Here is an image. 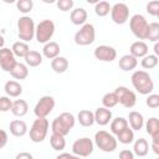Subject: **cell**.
<instances>
[{
	"label": "cell",
	"mask_w": 159,
	"mask_h": 159,
	"mask_svg": "<svg viewBox=\"0 0 159 159\" xmlns=\"http://www.w3.org/2000/svg\"><path fill=\"white\" fill-rule=\"evenodd\" d=\"M130 82H132L134 89L139 94L148 96L154 91V82H153L150 75L144 70L134 71L130 77Z\"/></svg>",
	"instance_id": "obj_1"
},
{
	"label": "cell",
	"mask_w": 159,
	"mask_h": 159,
	"mask_svg": "<svg viewBox=\"0 0 159 159\" xmlns=\"http://www.w3.org/2000/svg\"><path fill=\"white\" fill-rule=\"evenodd\" d=\"M75 123H76L75 116L70 112H63L52 120L51 130L53 134H60L62 137H66L75 127Z\"/></svg>",
	"instance_id": "obj_2"
},
{
	"label": "cell",
	"mask_w": 159,
	"mask_h": 159,
	"mask_svg": "<svg viewBox=\"0 0 159 159\" xmlns=\"http://www.w3.org/2000/svg\"><path fill=\"white\" fill-rule=\"evenodd\" d=\"M35 29H36V25L32 17L25 15L17 20V36L20 41L26 43L30 42L35 37Z\"/></svg>",
	"instance_id": "obj_3"
},
{
	"label": "cell",
	"mask_w": 159,
	"mask_h": 159,
	"mask_svg": "<svg viewBox=\"0 0 159 159\" xmlns=\"http://www.w3.org/2000/svg\"><path fill=\"white\" fill-rule=\"evenodd\" d=\"M94 144L104 153H112L117 149V139L116 137L107 130H98L94 134Z\"/></svg>",
	"instance_id": "obj_4"
},
{
	"label": "cell",
	"mask_w": 159,
	"mask_h": 159,
	"mask_svg": "<svg viewBox=\"0 0 159 159\" xmlns=\"http://www.w3.org/2000/svg\"><path fill=\"white\" fill-rule=\"evenodd\" d=\"M55 34V24L52 20L50 19H45L42 21H40L36 25L35 29V39L37 40L39 43H47L50 42V40L52 39Z\"/></svg>",
	"instance_id": "obj_5"
},
{
	"label": "cell",
	"mask_w": 159,
	"mask_h": 159,
	"mask_svg": "<svg viewBox=\"0 0 159 159\" xmlns=\"http://www.w3.org/2000/svg\"><path fill=\"white\" fill-rule=\"evenodd\" d=\"M50 123L46 118H36L30 128V139L34 143H41L45 140L48 133Z\"/></svg>",
	"instance_id": "obj_6"
},
{
	"label": "cell",
	"mask_w": 159,
	"mask_h": 159,
	"mask_svg": "<svg viewBox=\"0 0 159 159\" xmlns=\"http://www.w3.org/2000/svg\"><path fill=\"white\" fill-rule=\"evenodd\" d=\"M148 25H149V22L140 14H135L129 19V29H130L132 34L137 39H139V41L145 40L147 31H148Z\"/></svg>",
	"instance_id": "obj_7"
},
{
	"label": "cell",
	"mask_w": 159,
	"mask_h": 159,
	"mask_svg": "<svg viewBox=\"0 0 159 159\" xmlns=\"http://www.w3.org/2000/svg\"><path fill=\"white\" fill-rule=\"evenodd\" d=\"M96 30L92 24H84L75 34V42L78 46H88L94 42Z\"/></svg>",
	"instance_id": "obj_8"
},
{
	"label": "cell",
	"mask_w": 159,
	"mask_h": 159,
	"mask_svg": "<svg viewBox=\"0 0 159 159\" xmlns=\"http://www.w3.org/2000/svg\"><path fill=\"white\" fill-rule=\"evenodd\" d=\"M93 149H94V143L88 137L78 138L72 144V154L80 158L89 157L93 153Z\"/></svg>",
	"instance_id": "obj_9"
},
{
	"label": "cell",
	"mask_w": 159,
	"mask_h": 159,
	"mask_svg": "<svg viewBox=\"0 0 159 159\" xmlns=\"http://www.w3.org/2000/svg\"><path fill=\"white\" fill-rule=\"evenodd\" d=\"M55 108V98L52 96H43L39 99L34 108L36 118H46Z\"/></svg>",
	"instance_id": "obj_10"
},
{
	"label": "cell",
	"mask_w": 159,
	"mask_h": 159,
	"mask_svg": "<svg viewBox=\"0 0 159 159\" xmlns=\"http://www.w3.org/2000/svg\"><path fill=\"white\" fill-rule=\"evenodd\" d=\"M114 93L118 98V103H120L124 108H133L137 103V96L133 91L127 88L125 86H119L114 89Z\"/></svg>",
	"instance_id": "obj_11"
},
{
	"label": "cell",
	"mask_w": 159,
	"mask_h": 159,
	"mask_svg": "<svg viewBox=\"0 0 159 159\" xmlns=\"http://www.w3.org/2000/svg\"><path fill=\"white\" fill-rule=\"evenodd\" d=\"M111 19L117 25H123L129 19V7L124 2H117L111 7Z\"/></svg>",
	"instance_id": "obj_12"
},
{
	"label": "cell",
	"mask_w": 159,
	"mask_h": 159,
	"mask_svg": "<svg viewBox=\"0 0 159 159\" xmlns=\"http://www.w3.org/2000/svg\"><path fill=\"white\" fill-rule=\"evenodd\" d=\"M93 55L97 60L102 62H112L117 58V51L114 47L108 45H99L94 48Z\"/></svg>",
	"instance_id": "obj_13"
},
{
	"label": "cell",
	"mask_w": 159,
	"mask_h": 159,
	"mask_svg": "<svg viewBox=\"0 0 159 159\" xmlns=\"http://www.w3.org/2000/svg\"><path fill=\"white\" fill-rule=\"evenodd\" d=\"M16 63H17L16 57L14 56V53L10 48H7V47L0 48V67L5 72H11Z\"/></svg>",
	"instance_id": "obj_14"
},
{
	"label": "cell",
	"mask_w": 159,
	"mask_h": 159,
	"mask_svg": "<svg viewBox=\"0 0 159 159\" xmlns=\"http://www.w3.org/2000/svg\"><path fill=\"white\" fill-rule=\"evenodd\" d=\"M93 114H94V123H97L101 127L107 125L112 120V112L108 108L98 107L96 112H93Z\"/></svg>",
	"instance_id": "obj_15"
},
{
	"label": "cell",
	"mask_w": 159,
	"mask_h": 159,
	"mask_svg": "<svg viewBox=\"0 0 159 159\" xmlns=\"http://www.w3.org/2000/svg\"><path fill=\"white\" fill-rule=\"evenodd\" d=\"M149 52V47L144 41H135L130 45L129 47V55H132L133 57L138 58H143L144 56H147Z\"/></svg>",
	"instance_id": "obj_16"
},
{
	"label": "cell",
	"mask_w": 159,
	"mask_h": 159,
	"mask_svg": "<svg viewBox=\"0 0 159 159\" xmlns=\"http://www.w3.org/2000/svg\"><path fill=\"white\" fill-rule=\"evenodd\" d=\"M128 125H130V129L133 130H140L144 127V117L142 113L137 111H132L128 114Z\"/></svg>",
	"instance_id": "obj_17"
},
{
	"label": "cell",
	"mask_w": 159,
	"mask_h": 159,
	"mask_svg": "<svg viewBox=\"0 0 159 159\" xmlns=\"http://www.w3.org/2000/svg\"><path fill=\"white\" fill-rule=\"evenodd\" d=\"M9 129H10V133L14 137L20 138V137H24L27 133V124L21 119H14V120L10 122Z\"/></svg>",
	"instance_id": "obj_18"
},
{
	"label": "cell",
	"mask_w": 159,
	"mask_h": 159,
	"mask_svg": "<svg viewBox=\"0 0 159 159\" xmlns=\"http://www.w3.org/2000/svg\"><path fill=\"white\" fill-rule=\"evenodd\" d=\"M118 66L122 71L128 72V71H133L135 70V67L138 66V60L135 57H133L132 55H123L119 61H118Z\"/></svg>",
	"instance_id": "obj_19"
},
{
	"label": "cell",
	"mask_w": 159,
	"mask_h": 159,
	"mask_svg": "<svg viewBox=\"0 0 159 159\" xmlns=\"http://www.w3.org/2000/svg\"><path fill=\"white\" fill-rule=\"evenodd\" d=\"M4 91L7 97L10 98H17L22 93V86L17 81H7L4 86Z\"/></svg>",
	"instance_id": "obj_20"
},
{
	"label": "cell",
	"mask_w": 159,
	"mask_h": 159,
	"mask_svg": "<svg viewBox=\"0 0 159 159\" xmlns=\"http://www.w3.org/2000/svg\"><path fill=\"white\" fill-rule=\"evenodd\" d=\"M87 11L83 9V7H77V9H73L70 14V20L73 25H77V26H82L86 24L87 21Z\"/></svg>",
	"instance_id": "obj_21"
},
{
	"label": "cell",
	"mask_w": 159,
	"mask_h": 159,
	"mask_svg": "<svg viewBox=\"0 0 159 159\" xmlns=\"http://www.w3.org/2000/svg\"><path fill=\"white\" fill-rule=\"evenodd\" d=\"M60 45L55 41H50L43 45L42 47V56H45L48 60H53L57 56H60Z\"/></svg>",
	"instance_id": "obj_22"
},
{
	"label": "cell",
	"mask_w": 159,
	"mask_h": 159,
	"mask_svg": "<svg viewBox=\"0 0 159 159\" xmlns=\"http://www.w3.org/2000/svg\"><path fill=\"white\" fill-rule=\"evenodd\" d=\"M10 111L15 117H24L29 112V104L24 99H16V101L12 102V106H11Z\"/></svg>",
	"instance_id": "obj_23"
},
{
	"label": "cell",
	"mask_w": 159,
	"mask_h": 159,
	"mask_svg": "<svg viewBox=\"0 0 159 159\" xmlns=\"http://www.w3.org/2000/svg\"><path fill=\"white\" fill-rule=\"evenodd\" d=\"M149 153V143L144 138L135 139L133 144V154L137 157H145Z\"/></svg>",
	"instance_id": "obj_24"
},
{
	"label": "cell",
	"mask_w": 159,
	"mask_h": 159,
	"mask_svg": "<svg viewBox=\"0 0 159 159\" xmlns=\"http://www.w3.org/2000/svg\"><path fill=\"white\" fill-rule=\"evenodd\" d=\"M77 120L82 127H92L94 124V114L89 109H82L77 114Z\"/></svg>",
	"instance_id": "obj_25"
},
{
	"label": "cell",
	"mask_w": 159,
	"mask_h": 159,
	"mask_svg": "<svg viewBox=\"0 0 159 159\" xmlns=\"http://www.w3.org/2000/svg\"><path fill=\"white\" fill-rule=\"evenodd\" d=\"M51 68L56 73H65L68 70V60L63 56H57L51 60Z\"/></svg>",
	"instance_id": "obj_26"
},
{
	"label": "cell",
	"mask_w": 159,
	"mask_h": 159,
	"mask_svg": "<svg viewBox=\"0 0 159 159\" xmlns=\"http://www.w3.org/2000/svg\"><path fill=\"white\" fill-rule=\"evenodd\" d=\"M24 60H25V65L27 67H37L42 63V55L39 51L30 50L29 53L24 57Z\"/></svg>",
	"instance_id": "obj_27"
},
{
	"label": "cell",
	"mask_w": 159,
	"mask_h": 159,
	"mask_svg": "<svg viewBox=\"0 0 159 159\" xmlns=\"http://www.w3.org/2000/svg\"><path fill=\"white\" fill-rule=\"evenodd\" d=\"M144 125H145L147 133L152 137V139H153V138H159V120H158L157 117L149 118V119L144 123Z\"/></svg>",
	"instance_id": "obj_28"
},
{
	"label": "cell",
	"mask_w": 159,
	"mask_h": 159,
	"mask_svg": "<svg viewBox=\"0 0 159 159\" xmlns=\"http://www.w3.org/2000/svg\"><path fill=\"white\" fill-rule=\"evenodd\" d=\"M127 127H129V125H128V122H127V119L123 118V117H117V118H114V119L111 120V132H112L113 135L119 134V133H120L122 130H124Z\"/></svg>",
	"instance_id": "obj_29"
},
{
	"label": "cell",
	"mask_w": 159,
	"mask_h": 159,
	"mask_svg": "<svg viewBox=\"0 0 159 159\" xmlns=\"http://www.w3.org/2000/svg\"><path fill=\"white\" fill-rule=\"evenodd\" d=\"M10 75L15 78V80H25L29 76V67L25 63L17 62L15 65V67L12 68V71L10 72Z\"/></svg>",
	"instance_id": "obj_30"
},
{
	"label": "cell",
	"mask_w": 159,
	"mask_h": 159,
	"mask_svg": "<svg viewBox=\"0 0 159 159\" xmlns=\"http://www.w3.org/2000/svg\"><path fill=\"white\" fill-rule=\"evenodd\" d=\"M11 51H12L15 57H25L29 53L30 47H29V45L26 42L16 41V42H14V45L11 47Z\"/></svg>",
	"instance_id": "obj_31"
},
{
	"label": "cell",
	"mask_w": 159,
	"mask_h": 159,
	"mask_svg": "<svg viewBox=\"0 0 159 159\" xmlns=\"http://www.w3.org/2000/svg\"><path fill=\"white\" fill-rule=\"evenodd\" d=\"M116 139L122 144H130L134 142V130L130 129V127H127L124 130L116 135Z\"/></svg>",
	"instance_id": "obj_32"
},
{
	"label": "cell",
	"mask_w": 159,
	"mask_h": 159,
	"mask_svg": "<svg viewBox=\"0 0 159 159\" xmlns=\"http://www.w3.org/2000/svg\"><path fill=\"white\" fill-rule=\"evenodd\" d=\"M50 145L53 150H57V152H61L66 148V139L65 137L60 135V134H51L50 137Z\"/></svg>",
	"instance_id": "obj_33"
},
{
	"label": "cell",
	"mask_w": 159,
	"mask_h": 159,
	"mask_svg": "<svg viewBox=\"0 0 159 159\" xmlns=\"http://www.w3.org/2000/svg\"><path fill=\"white\" fill-rule=\"evenodd\" d=\"M145 40H149L150 42H158L159 40V24L158 22H150L148 25Z\"/></svg>",
	"instance_id": "obj_34"
},
{
	"label": "cell",
	"mask_w": 159,
	"mask_h": 159,
	"mask_svg": "<svg viewBox=\"0 0 159 159\" xmlns=\"http://www.w3.org/2000/svg\"><path fill=\"white\" fill-rule=\"evenodd\" d=\"M158 62H159L158 56H155V55H147V56H144L142 58L140 65H142V67L144 70H153V68H155L158 66Z\"/></svg>",
	"instance_id": "obj_35"
},
{
	"label": "cell",
	"mask_w": 159,
	"mask_h": 159,
	"mask_svg": "<svg viewBox=\"0 0 159 159\" xmlns=\"http://www.w3.org/2000/svg\"><path fill=\"white\" fill-rule=\"evenodd\" d=\"M111 5L108 1H98L94 5V12L99 17H104L111 12Z\"/></svg>",
	"instance_id": "obj_36"
},
{
	"label": "cell",
	"mask_w": 159,
	"mask_h": 159,
	"mask_svg": "<svg viewBox=\"0 0 159 159\" xmlns=\"http://www.w3.org/2000/svg\"><path fill=\"white\" fill-rule=\"evenodd\" d=\"M102 104H103L104 108H108V109H111V108H113L118 104V98H117L114 91L108 92L102 97Z\"/></svg>",
	"instance_id": "obj_37"
},
{
	"label": "cell",
	"mask_w": 159,
	"mask_h": 159,
	"mask_svg": "<svg viewBox=\"0 0 159 159\" xmlns=\"http://www.w3.org/2000/svg\"><path fill=\"white\" fill-rule=\"evenodd\" d=\"M16 7L20 12L29 14L34 7V2H32V0H19L16 2Z\"/></svg>",
	"instance_id": "obj_38"
},
{
	"label": "cell",
	"mask_w": 159,
	"mask_h": 159,
	"mask_svg": "<svg viewBox=\"0 0 159 159\" xmlns=\"http://www.w3.org/2000/svg\"><path fill=\"white\" fill-rule=\"evenodd\" d=\"M145 104L152 109H157L159 107V94H157V93L148 94V97L145 99Z\"/></svg>",
	"instance_id": "obj_39"
},
{
	"label": "cell",
	"mask_w": 159,
	"mask_h": 159,
	"mask_svg": "<svg viewBox=\"0 0 159 159\" xmlns=\"http://www.w3.org/2000/svg\"><path fill=\"white\" fill-rule=\"evenodd\" d=\"M12 101L7 96H0V112H9L11 109Z\"/></svg>",
	"instance_id": "obj_40"
},
{
	"label": "cell",
	"mask_w": 159,
	"mask_h": 159,
	"mask_svg": "<svg viewBox=\"0 0 159 159\" xmlns=\"http://www.w3.org/2000/svg\"><path fill=\"white\" fill-rule=\"evenodd\" d=\"M147 12L154 17L159 16V1H150L147 4Z\"/></svg>",
	"instance_id": "obj_41"
},
{
	"label": "cell",
	"mask_w": 159,
	"mask_h": 159,
	"mask_svg": "<svg viewBox=\"0 0 159 159\" xmlns=\"http://www.w3.org/2000/svg\"><path fill=\"white\" fill-rule=\"evenodd\" d=\"M56 5H57V7L61 11L66 12V11L72 10V7H73V0H58L56 2Z\"/></svg>",
	"instance_id": "obj_42"
},
{
	"label": "cell",
	"mask_w": 159,
	"mask_h": 159,
	"mask_svg": "<svg viewBox=\"0 0 159 159\" xmlns=\"http://www.w3.org/2000/svg\"><path fill=\"white\" fill-rule=\"evenodd\" d=\"M119 159H134V154L129 149H123L119 153Z\"/></svg>",
	"instance_id": "obj_43"
},
{
	"label": "cell",
	"mask_w": 159,
	"mask_h": 159,
	"mask_svg": "<svg viewBox=\"0 0 159 159\" xmlns=\"http://www.w3.org/2000/svg\"><path fill=\"white\" fill-rule=\"evenodd\" d=\"M7 144V133L4 129H0V149Z\"/></svg>",
	"instance_id": "obj_44"
},
{
	"label": "cell",
	"mask_w": 159,
	"mask_h": 159,
	"mask_svg": "<svg viewBox=\"0 0 159 159\" xmlns=\"http://www.w3.org/2000/svg\"><path fill=\"white\" fill-rule=\"evenodd\" d=\"M15 159H34V157L29 152H20L19 154H16Z\"/></svg>",
	"instance_id": "obj_45"
},
{
	"label": "cell",
	"mask_w": 159,
	"mask_h": 159,
	"mask_svg": "<svg viewBox=\"0 0 159 159\" xmlns=\"http://www.w3.org/2000/svg\"><path fill=\"white\" fill-rule=\"evenodd\" d=\"M152 149L157 155H159V138L152 139Z\"/></svg>",
	"instance_id": "obj_46"
},
{
	"label": "cell",
	"mask_w": 159,
	"mask_h": 159,
	"mask_svg": "<svg viewBox=\"0 0 159 159\" xmlns=\"http://www.w3.org/2000/svg\"><path fill=\"white\" fill-rule=\"evenodd\" d=\"M72 155L73 154H70V153H61L60 155L56 157V159H72Z\"/></svg>",
	"instance_id": "obj_47"
},
{
	"label": "cell",
	"mask_w": 159,
	"mask_h": 159,
	"mask_svg": "<svg viewBox=\"0 0 159 159\" xmlns=\"http://www.w3.org/2000/svg\"><path fill=\"white\" fill-rule=\"evenodd\" d=\"M155 56H159V42H154V53Z\"/></svg>",
	"instance_id": "obj_48"
},
{
	"label": "cell",
	"mask_w": 159,
	"mask_h": 159,
	"mask_svg": "<svg viewBox=\"0 0 159 159\" xmlns=\"http://www.w3.org/2000/svg\"><path fill=\"white\" fill-rule=\"evenodd\" d=\"M4 43H5V40H4L2 35H0V48H2V47H4Z\"/></svg>",
	"instance_id": "obj_49"
}]
</instances>
